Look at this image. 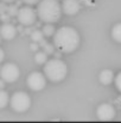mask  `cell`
<instances>
[{
  "label": "cell",
  "instance_id": "obj_1",
  "mask_svg": "<svg viewBox=\"0 0 121 123\" xmlns=\"http://www.w3.org/2000/svg\"><path fill=\"white\" fill-rule=\"evenodd\" d=\"M53 45L61 53H73L80 45V35L71 26H62L53 35Z\"/></svg>",
  "mask_w": 121,
  "mask_h": 123
},
{
  "label": "cell",
  "instance_id": "obj_2",
  "mask_svg": "<svg viewBox=\"0 0 121 123\" xmlns=\"http://www.w3.org/2000/svg\"><path fill=\"white\" fill-rule=\"evenodd\" d=\"M62 6L57 0H42L38 4L37 14L44 23H56L62 16Z\"/></svg>",
  "mask_w": 121,
  "mask_h": 123
},
{
  "label": "cell",
  "instance_id": "obj_3",
  "mask_svg": "<svg viewBox=\"0 0 121 123\" xmlns=\"http://www.w3.org/2000/svg\"><path fill=\"white\" fill-rule=\"evenodd\" d=\"M44 74L45 77L53 82L62 81L68 74V67L65 62L59 59H52L46 61L44 66Z\"/></svg>",
  "mask_w": 121,
  "mask_h": 123
},
{
  "label": "cell",
  "instance_id": "obj_4",
  "mask_svg": "<svg viewBox=\"0 0 121 123\" xmlns=\"http://www.w3.org/2000/svg\"><path fill=\"white\" fill-rule=\"evenodd\" d=\"M11 108L17 112H25L31 106V98L25 92H16L10 100Z\"/></svg>",
  "mask_w": 121,
  "mask_h": 123
},
{
  "label": "cell",
  "instance_id": "obj_5",
  "mask_svg": "<svg viewBox=\"0 0 121 123\" xmlns=\"http://www.w3.org/2000/svg\"><path fill=\"white\" fill-rule=\"evenodd\" d=\"M37 11H35L32 7H30L29 5L27 6H24V7H20L19 11H18V14H17V19L18 22L24 25V26H31L36 23L37 20Z\"/></svg>",
  "mask_w": 121,
  "mask_h": 123
},
{
  "label": "cell",
  "instance_id": "obj_6",
  "mask_svg": "<svg viewBox=\"0 0 121 123\" xmlns=\"http://www.w3.org/2000/svg\"><path fill=\"white\" fill-rule=\"evenodd\" d=\"M20 75V71L14 63H5L0 69V77L6 82H14Z\"/></svg>",
  "mask_w": 121,
  "mask_h": 123
},
{
  "label": "cell",
  "instance_id": "obj_7",
  "mask_svg": "<svg viewBox=\"0 0 121 123\" xmlns=\"http://www.w3.org/2000/svg\"><path fill=\"white\" fill-rule=\"evenodd\" d=\"M46 77H44L39 72H33L27 77L26 84L32 91H40L46 85Z\"/></svg>",
  "mask_w": 121,
  "mask_h": 123
},
{
  "label": "cell",
  "instance_id": "obj_8",
  "mask_svg": "<svg viewBox=\"0 0 121 123\" xmlns=\"http://www.w3.org/2000/svg\"><path fill=\"white\" fill-rule=\"evenodd\" d=\"M96 116L100 121H112L115 117V109L112 104L103 103L97 108Z\"/></svg>",
  "mask_w": 121,
  "mask_h": 123
},
{
  "label": "cell",
  "instance_id": "obj_9",
  "mask_svg": "<svg viewBox=\"0 0 121 123\" xmlns=\"http://www.w3.org/2000/svg\"><path fill=\"white\" fill-rule=\"evenodd\" d=\"M62 8L65 14H76L81 10V4L79 0H63Z\"/></svg>",
  "mask_w": 121,
  "mask_h": 123
},
{
  "label": "cell",
  "instance_id": "obj_10",
  "mask_svg": "<svg viewBox=\"0 0 121 123\" xmlns=\"http://www.w3.org/2000/svg\"><path fill=\"white\" fill-rule=\"evenodd\" d=\"M0 34H1V37L4 40H13L17 35V28L12 24H4L0 29Z\"/></svg>",
  "mask_w": 121,
  "mask_h": 123
},
{
  "label": "cell",
  "instance_id": "obj_11",
  "mask_svg": "<svg viewBox=\"0 0 121 123\" xmlns=\"http://www.w3.org/2000/svg\"><path fill=\"white\" fill-rule=\"evenodd\" d=\"M99 79H100L101 84H103V85H109V84H112L113 80H114V74H113V72H112L110 69H105V71H102V72L100 73Z\"/></svg>",
  "mask_w": 121,
  "mask_h": 123
},
{
  "label": "cell",
  "instance_id": "obj_12",
  "mask_svg": "<svg viewBox=\"0 0 121 123\" xmlns=\"http://www.w3.org/2000/svg\"><path fill=\"white\" fill-rule=\"evenodd\" d=\"M112 37L116 42L121 43V23L113 26V29H112Z\"/></svg>",
  "mask_w": 121,
  "mask_h": 123
},
{
  "label": "cell",
  "instance_id": "obj_13",
  "mask_svg": "<svg viewBox=\"0 0 121 123\" xmlns=\"http://www.w3.org/2000/svg\"><path fill=\"white\" fill-rule=\"evenodd\" d=\"M43 32H44V35H45V37H50V36H52V35H55V28H53V25H52V23H46L44 26H43Z\"/></svg>",
  "mask_w": 121,
  "mask_h": 123
},
{
  "label": "cell",
  "instance_id": "obj_14",
  "mask_svg": "<svg viewBox=\"0 0 121 123\" xmlns=\"http://www.w3.org/2000/svg\"><path fill=\"white\" fill-rule=\"evenodd\" d=\"M44 36L45 35H44L43 30H35L31 34V40H33V42H36V43H40L44 40Z\"/></svg>",
  "mask_w": 121,
  "mask_h": 123
},
{
  "label": "cell",
  "instance_id": "obj_15",
  "mask_svg": "<svg viewBox=\"0 0 121 123\" xmlns=\"http://www.w3.org/2000/svg\"><path fill=\"white\" fill-rule=\"evenodd\" d=\"M10 97H8V93L4 90L0 91V108H5L7 105V103L10 102Z\"/></svg>",
  "mask_w": 121,
  "mask_h": 123
},
{
  "label": "cell",
  "instance_id": "obj_16",
  "mask_svg": "<svg viewBox=\"0 0 121 123\" xmlns=\"http://www.w3.org/2000/svg\"><path fill=\"white\" fill-rule=\"evenodd\" d=\"M35 59H36V62H37L38 65L46 63V61H47V54H46L45 51H38V53L36 54Z\"/></svg>",
  "mask_w": 121,
  "mask_h": 123
},
{
  "label": "cell",
  "instance_id": "obj_17",
  "mask_svg": "<svg viewBox=\"0 0 121 123\" xmlns=\"http://www.w3.org/2000/svg\"><path fill=\"white\" fill-rule=\"evenodd\" d=\"M43 48H44V51H45L47 55H50V54H52V53H53V45H52V44L46 43Z\"/></svg>",
  "mask_w": 121,
  "mask_h": 123
},
{
  "label": "cell",
  "instance_id": "obj_18",
  "mask_svg": "<svg viewBox=\"0 0 121 123\" xmlns=\"http://www.w3.org/2000/svg\"><path fill=\"white\" fill-rule=\"evenodd\" d=\"M115 86H116V88L121 92V72L115 77Z\"/></svg>",
  "mask_w": 121,
  "mask_h": 123
},
{
  "label": "cell",
  "instance_id": "obj_19",
  "mask_svg": "<svg viewBox=\"0 0 121 123\" xmlns=\"http://www.w3.org/2000/svg\"><path fill=\"white\" fill-rule=\"evenodd\" d=\"M18 11H19V10H17L16 6H11V7H8V13H10L11 16H14V14L17 16V14H18Z\"/></svg>",
  "mask_w": 121,
  "mask_h": 123
},
{
  "label": "cell",
  "instance_id": "obj_20",
  "mask_svg": "<svg viewBox=\"0 0 121 123\" xmlns=\"http://www.w3.org/2000/svg\"><path fill=\"white\" fill-rule=\"evenodd\" d=\"M23 1L27 5H35V4H38L40 0H23Z\"/></svg>",
  "mask_w": 121,
  "mask_h": 123
},
{
  "label": "cell",
  "instance_id": "obj_21",
  "mask_svg": "<svg viewBox=\"0 0 121 123\" xmlns=\"http://www.w3.org/2000/svg\"><path fill=\"white\" fill-rule=\"evenodd\" d=\"M4 56H5L4 50H2V49H0V61H2V60H4Z\"/></svg>",
  "mask_w": 121,
  "mask_h": 123
},
{
  "label": "cell",
  "instance_id": "obj_22",
  "mask_svg": "<svg viewBox=\"0 0 121 123\" xmlns=\"http://www.w3.org/2000/svg\"><path fill=\"white\" fill-rule=\"evenodd\" d=\"M31 48H32V50H37V49H38V45H37V44H32Z\"/></svg>",
  "mask_w": 121,
  "mask_h": 123
},
{
  "label": "cell",
  "instance_id": "obj_23",
  "mask_svg": "<svg viewBox=\"0 0 121 123\" xmlns=\"http://www.w3.org/2000/svg\"><path fill=\"white\" fill-rule=\"evenodd\" d=\"M116 103L119 104V106H120V108H121V97H120V98H118V100H116Z\"/></svg>",
  "mask_w": 121,
  "mask_h": 123
},
{
  "label": "cell",
  "instance_id": "obj_24",
  "mask_svg": "<svg viewBox=\"0 0 121 123\" xmlns=\"http://www.w3.org/2000/svg\"><path fill=\"white\" fill-rule=\"evenodd\" d=\"M2 1H4V2H10V4H11V2L14 1V0H2Z\"/></svg>",
  "mask_w": 121,
  "mask_h": 123
}]
</instances>
